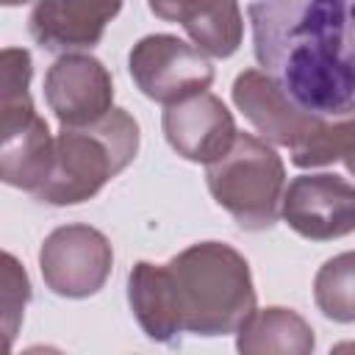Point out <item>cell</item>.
<instances>
[{
  "instance_id": "cell-3",
  "label": "cell",
  "mask_w": 355,
  "mask_h": 355,
  "mask_svg": "<svg viewBox=\"0 0 355 355\" xmlns=\"http://www.w3.org/2000/svg\"><path fill=\"white\" fill-rule=\"evenodd\" d=\"M139 153V125L125 108H111L89 125H61L47 180L33 194L47 205L92 200Z\"/></svg>"
},
{
  "instance_id": "cell-16",
  "label": "cell",
  "mask_w": 355,
  "mask_h": 355,
  "mask_svg": "<svg viewBox=\"0 0 355 355\" xmlns=\"http://www.w3.org/2000/svg\"><path fill=\"white\" fill-rule=\"evenodd\" d=\"M341 161L349 175H355V114L324 116L308 139L291 147V164L300 169L327 166Z\"/></svg>"
},
{
  "instance_id": "cell-10",
  "label": "cell",
  "mask_w": 355,
  "mask_h": 355,
  "mask_svg": "<svg viewBox=\"0 0 355 355\" xmlns=\"http://www.w3.org/2000/svg\"><path fill=\"white\" fill-rule=\"evenodd\" d=\"M233 103L244 114V119L261 133V139L288 150L308 139V133H313L316 125L324 119L297 105L286 94V89L263 69L239 72V78L233 80Z\"/></svg>"
},
{
  "instance_id": "cell-14",
  "label": "cell",
  "mask_w": 355,
  "mask_h": 355,
  "mask_svg": "<svg viewBox=\"0 0 355 355\" xmlns=\"http://www.w3.org/2000/svg\"><path fill=\"white\" fill-rule=\"evenodd\" d=\"M128 302H130V311L147 338H153L158 344L180 341L183 327L178 319L166 263L158 266L150 261H139L128 275Z\"/></svg>"
},
{
  "instance_id": "cell-19",
  "label": "cell",
  "mask_w": 355,
  "mask_h": 355,
  "mask_svg": "<svg viewBox=\"0 0 355 355\" xmlns=\"http://www.w3.org/2000/svg\"><path fill=\"white\" fill-rule=\"evenodd\" d=\"M3 6H22V3H28V0H0Z\"/></svg>"
},
{
  "instance_id": "cell-18",
  "label": "cell",
  "mask_w": 355,
  "mask_h": 355,
  "mask_svg": "<svg viewBox=\"0 0 355 355\" xmlns=\"http://www.w3.org/2000/svg\"><path fill=\"white\" fill-rule=\"evenodd\" d=\"M31 300V283L25 269L11 252H3V288H0V311H3V333H6V347L11 349L17 330L22 324L25 305Z\"/></svg>"
},
{
  "instance_id": "cell-8",
  "label": "cell",
  "mask_w": 355,
  "mask_h": 355,
  "mask_svg": "<svg viewBox=\"0 0 355 355\" xmlns=\"http://www.w3.org/2000/svg\"><path fill=\"white\" fill-rule=\"evenodd\" d=\"M283 222L302 239L330 241L355 233V186L338 175H300L280 205Z\"/></svg>"
},
{
  "instance_id": "cell-13",
  "label": "cell",
  "mask_w": 355,
  "mask_h": 355,
  "mask_svg": "<svg viewBox=\"0 0 355 355\" xmlns=\"http://www.w3.org/2000/svg\"><path fill=\"white\" fill-rule=\"evenodd\" d=\"M150 11L166 22H178L191 42L214 58H227L239 50L244 19L239 0H147Z\"/></svg>"
},
{
  "instance_id": "cell-11",
  "label": "cell",
  "mask_w": 355,
  "mask_h": 355,
  "mask_svg": "<svg viewBox=\"0 0 355 355\" xmlns=\"http://www.w3.org/2000/svg\"><path fill=\"white\" fill-rule=\"evenodd\" d=\"M161 128L169 147L194 164H211L222 158L239 136L233 114L211 92H200L166 105Z\"/></svg>"
},
{
  "instance_id": "cell-5",
  "label": "cell",
  "mask_w": 355,
  "mask_h": 355,
  "mask_svg": "<svg viewBox=\"0 0 355 355\" xmlns=\"http://www.w3.org/2000/svg\"><path fill=\"white\" fill-rule=\"evenodd\" d=\"M205 183L241 230H269L280 216L286 166L266 139L239 133L222 158L205 164Z\"/></svg>"
},
{
  "instance_id": "cell-4",
  "label": "cell",
  "mask_w": 355,
  "mask_h": 355,
  "mask_svg": "<svg viewBox=\"0 0 355 355\" xmlns=\"http://www.w3.org/2000/svg\"><path fill=\"white\" fill-rule=\"evenodd\" d=\"M31 75V53L6 47L0 55V178L14 189L36 194L50 175L55 139L33 108Z\"/></svg>"
},
{
  "instance_id": "cell-7",
  "label": "cell",
  "mask_w": 355,
  "mask_h": 355,
  "mask_svg": "<svg viewBox=\"0 0 355 355\" xmlns=\"http://www.w3.org/2000/svg\"><path fill=\"white\" fill-rule=\"evenodd\" d=\"M39 269L44 286L67 300L97 294L114 269L111 241L89 225L55 227L39 250Z\"/></svg>"
},
{
  "instance_id": "cell-2",
  "label": "cell",
  "mask_w": 355,
  "mask_h": 355,
  "mask_svg": "<svg viewBox=\"0 0 355 355\" xmlns=\"http://www.w3.org/2000/svg\"><path fill=\"white\" fill-rule=\"evenodd\" d=\"M166 269L183 333L227 336L255 311L250 263L230 244H191L178 252Z\"/></svg>"
},
{
  "instance_id": "cell-12",
  "label": "cell",
  "mask_w": 355,
  "mask_h": 355,
  "mask_svg": "<svg viewBox=\"0 0 355 355\" xmlns=\"http://www.w3.org/2000/svg\"><path fill=\"white\" fill-rule=\"evenodd\" d=\"M122 0H36L28 31L50 53H78L100 44Z\"/></svg>"
},
{
  "instance_id": "cell-15",
  "label": "cell",
  "mask_w": 355,
  "mask_h": 355,
  "mask_svg": "<svg viewBox=\"0 0 355 355\" xmlns=\"http://www.w3.org/2000/svg\"><path fill=\"white\" fill-rule=\"evenodd\" d=\"M313 327L291 308H255L236 330V349L244 355H308L313 352Z\"/></svg>"
},
{
  "instance_id": "cell-6",
  "label": "cell",
  "mask_w": 355,
  "mask_h": 355,
  "mask_svg": "<svg viewBox=\"0 0 355 355\" xmlns=\"http://www.w3.org/2000/svg\"><path fill=\"white\" fill-rule=\"evenodd\" d=\"M128 69L139 92L161 105L208 92L214 83V64L208 53L172 33L139 39L128 55Z\"/></svg>"
},
{
  "instance_id": "cell-1",
  "label": "cell",
  "mask_w": 355,
  "mask_h": 355,
  "mask_svg": "<svg viewBox=\"0 0 355 355\" xmlns=\"http://www.w3.org/2000/svg\"><path fill=\"white\" fill-rule=\"evenodd\" d=\"M261 69L316 116L355 114V0H252Z\"/></svg>"
},
{
  "instance_id": "cell-20",
  "label": "cell",
  "mask_w": 355,
  "mask_h": 355,
  "mask_svg": "<svg viewBox=\"0 0 355 355\" xmlns=\"http://www.w3.org/2000/svg\"><path fill=\"white\" fill-rule=\"evenodd\" d=\"M338 349H355V344H341Z\"/></svg>"
},
{
  "instance_id": "cell-17",
  "label": "cell",
  "mask_w": 355,
  "mask_h": 355,
  "mask_svg": "<svg viewBox=\"0 0 355 355\" xmlns=\"http://www.w3.org/2000/svg\"><path fill=\"white\" fill-rule=\"evenodd\" d=\"M316 308L341 324L355 322V250L324 261L313 277Z\"/></svg>"
},
{
  "instance_id": "cell-9",
  "label": "cell",
  "mask_w": 355,
  "mask_h": 355,
  "mask_svg": "<svg viewBox=\"0 0 355 355\" xmlns=\"http://www.w3.org/2000/svg\"><path fill=\"white\" fill-rule=\"evenodd\" d=\"M44 100L61 125H89L114 108V83L94 55L64 53L44 75Z\"/></svg>"
}]
</instances>
